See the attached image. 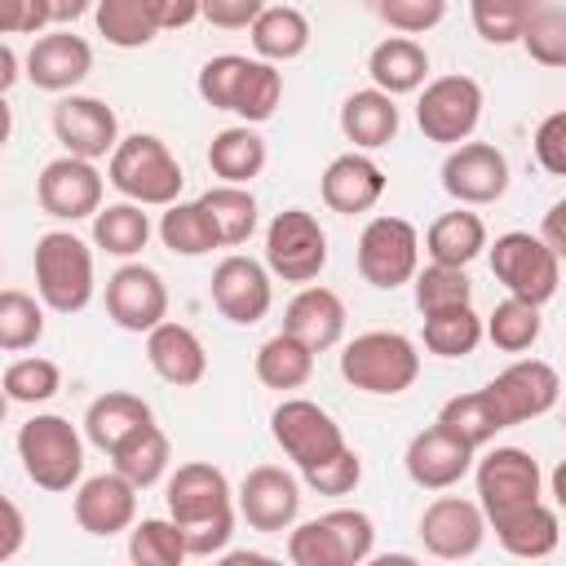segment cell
Wrapping results in <instances>:
<instances>
[{"mask_svg": "<svg viewBox=\"0 0 566 566\" xmlns=\"http://www.w3.org/2000/svg\"><path fill=\"white\" fill-rule=\"evenodd\" d=\"M517 44L531 53V62L539 66H566V13L557 4H535V13L526 18Z\"/></svg>", "mask_w": 566, "mask_h": 566, "instance_id": "c3c4849f", "label": "cell"}, {"mask_svg": "<svg viewBox=\"0 0 566 566\" xmlns=\"http://www.w3.org/2000/svg\"><path fill=\"white\" fill-rule=\"evenodd\" d=\"M265 159H270V150H265V137L256 133V124L221 128L208 142V168H212V177H221L230 186H248L252 177H261Z\"/></svg>", "mask_w": 566, "mask_h": 566, "instance_id": "1f68e13d", "label": "cell"}, {"mask_svg": "<svg viewBox=\"0 0 566 566\" xmlns=\"http://www.w3.org/2000/svg\"><path fill=\"white\" fill-rule=\"evenodd\" d=\"M367 75H371V88H380L389 97L416 93L429 80V53L411 35H389L367 53Z\"/></svg>", "mask_w": 566, "mask_h": 566, "instance_id": "83f0119b", "label": "cell"}, {"mask_svg": "<svg viewBox=\"0 0 566 566\" xmlns=\"http://www.w3.org/2000/svg\"><path fill=\"white\" fill-rule=\"evenodd\" d=\"M416 124L438 146H460L482 124V84L473 75H433L416 88Z\"/></svg>", "mask_w": 566, "mask_h": 566, "instance_id": "ba28073f", "label": "cell"}, {"mask_svg": "<svg viewBox=\"0 0 566 566\" xmlns=\"http://www.w3.org/2000/svg\"><path fill=\"white\" fill-rule=\"evenodd\" d=\"M53 137L62 142L66 155L80 159H106L119 142V115L88 93H62L53 106Z\"/></svg>", "mask_w": 566, "mask_h": 566, "instance_id": "d6986e66", "label": "cell"}, {"mask_svg": "<svg viewBox=\"0 0 566 566\" xmlns=\"http://www.w3.org/2000/svg\"><path fill=\"white\" fill-rule=\"evenodd\" d=\"M283 102V75L274 62H261V57H248V71L239 80V93H234V106L230 115H239L243 124H265Z\"/></svg>", "mask_w": 566, "mask_h": 566, "instance_id": "ee69618b", "label": "cell"}, {"mask_svg": "<svg viewBox=\"0 0 566 566\" xmlns=\"http://www.w3.org/2000/svg\"><path fill=\"white\" fill-rule=\"evenodd\" d=\"M155 234H159V243H164L172 256H208L212 248H221V243H217V230H212V221H208V212L199 208V199H190V203H186V199H172V203L164 208Z\"/></svg>", "mask_w": 566, "mask_h": 566, "instance_id": "f35d334b", "label": "cell"}, {"mask_svg": "<svg viewBox=\"0 0 566 566\" xmlns=\"http://www.w3.org/2000/svg\"><path fill=\"white\" fill-rule=\"evenodd\" d=\"M424 252L438 265H469L486 252V221L460 203L424 230Z\"/></svg>", "mask_w": 566, "mask_h": 566, "instance_id": "836d02e7", "label": "cell"}, {"mask_svg": "<svg viewBox=\"0 0 566 566\" xmlns=\"http://www.w3.org/2000/svg\"><path fill=\"white\" fill-rule=\"evenodd\" d=\"M539 0H469V22L486 44H517Z\"/></svg>", "mask_w": 566, "mask_h": 566, "instance_id": "681fc988", "label": "cell"}, {"mask_svg": "<svg viewBox=\"0 0 566 566\" xmlns=\"http://www.w3.org/2000/svg\"><path fill=\"white\" fill-rule=\"evenodd\" d=\"M208 292H212V305L221 310V318H230L239 327L261 323L274 305V283H270L265 261H252L243 252H230L217 261Z\"/></svg>", "mask_w": 566, "mask_h": 566, "instance_id": "2e32d148", "label": "cell"}, {"mask_svg": "<svg viewBox=\"0 0 566 566\" xmlns=\"http://www.w3.org/2000/svg\"><path fill=\"white\" fill-rule=\"evenodd\" d=\"M35 292L53 314H80L93 301V248L71 230H49L35 239Z\"/></svg>", "mask_w": 566, "mask_h": 566, "instance_id": "277c9868", "label": "cell"}, {"mask_svg": "<svg viewBox=\"0 0 566 566\" xmlns=\"http://www.w3.org/2000/svg\"><path fill=\"white\" fill-rule=\"evenodd\" d=\"M438 424H447V429H451L455 438H464L473 451H482L486 442H495V433L509 429L486 389H469V394L447 398L442 411H438Z\"/></svg>", "mask_w": 566, "mask_h": 566, "instance_id": "ab89813d", "label": "cell"}, {"mask_svg": "<svg viewBox=\"0 0 566 566\" xmlns=\"http://www.w3.org/2000/svg\"><path fill=\"white\" fill-rule=\"evenodd\" d=\"M442 190L464 208H486L509 190V155L491 142H460L442 159Z\"/></svg>", "mask_w": 566, "mask_h": 566, "instance_id": "4fadbf2b", "label": "cell"}, {"mask_svg": "<svg viewBox=\"0 0 566 566\" xmlns=\"http://www.w3.org/2000/svg\"><path fill=\"white\" fill-rule=\"evenodd\" d=\"M261 9L265 0H199V18L221 31H243Z\"/></svg>", "mask_w": 566, "mask_h": 566, "instance_id": "9f6ffc18", "label": "cell"}, {"mask_svg": "<svg viewBox=\"0 0 566 566\" xmlns=\"http://www.w3.org/2000/svg\"><path fill=\"white\" fill-rule=\"evenodd\" d=\"M376 18L398 35H424L447 18V0H371Z\"/></svg>", "mask_w": 566, "mask_h": 566, "instance_id": "f5cc1de1", "label": "cell"}, {"mask_svg": "<svg viewBox=\"0 0 566 566\" xmlns=\"http://www.w3.org/2000/svg\"><path fill=\"white\" fill-rule=\"evenodd\" d=\"M314 349L310 345H301L296 336H287V332H274L270 340H261V349H256V358H252V371H256V380L265 385V389H279V394H287V389H301L310 376H314Z\"/></svg>", "mask_w": 566, "mask_h": 566, "instance_id": "8d00e7d4", "label": "cell"}, {"mask_svg": "<svg viewBox=\"0 0 566 566\" xmlns=\"http://www.w3.org/2000/svg\"><path fill=\"white\" fill-rule=\"evenodd\" d=\"M155 18L159 31H181L199 18V0H155Z\"/></svg>", "mask_w": 566, "mask_h": 566, "instance_id": "680465c9", "label": "cell"}, {"mask_svg": "<svg viewBox=\"0 0 566 566\" xmlns=\"http://www.w3.org/2000/svg\"><path fill=\"white\" fill-rule=\"evenodd\" d=\"M164 500H168V517H172L177 526H195V522L234 513L230 478H226L217 464H208V460L177 464V473L168 478Z\"/></svg>", "mask_w": 566, "mask_h": 566, "instance_id": "7402d4cb", "label": "cell"}, {"mask_svg": "<svg viewBox=\"0 0 566 566\" xmlns=\"http://www.w3.org/2000/svg\"><path fill=\"white\" fill-rule=\"evenodd\" d=\"M106 314L119 332H137V336H146L155 323H164L168 318V287H164L159 270H150L142 261H124L106 279Z\"/></svg>", "mask_w": 566, "mask_h": 566, "instance_id": "ac0fdd59", "label": "cell"}, {"mask_svg": "<svg viewBox=\"0 0 566 566\" xmlns=\"http://www.w3.org/2000/svg\"><path fill=\"white\" fill-rule=\"evenodd\" d=\"M482 389L491 394L495 411H500L504 424L513 429V424L539 420V416H548V411L557 407V398H562V376H557V367L544 363V358H517V363H509V367H504L491 385H482Z\"/></svg>", "mask_w": 566, "mask_h": 566, "instance_id": "5bb4252c", "label": "cell"}, {"mask_svg": "<svg viewBox=\"0 0 566 566\" xmlns=\"http://www.w3.org/2000/svg\"><path fill=\"white\" fill-rule=\"evenodd\" d=\"M411 287H416V310L420 314H433V310L469 305L473 301V283H469L464 265H438V261H429L424 270L411 274Z\"/></svg>", "mask_w": 566, "mask_h": 566, "instance_id": "7dc6e473", "label": "cell"}, {"mask_svg": "<svg viewBox=\"0 0 566 566\" xmlns=\"http://www.w3.org/2000/svg\"><path fill=\"white\" fill-rule=\"evenodd\" d=\"M398 102L380 88H354L340 102V133L345 142H354V150H380L398 137Z\"/></svg>", "mask_w": 566, "mask_h": 566, "instance_id": "4316f807", "label": "cell"}, {"mask_svg": "<svg viewBox=\"0 0 566 566\" xmlns=\"http://www.w3.org/2000/svg\"><path fill=\"white\" fill-rule=\"evenodd\" d=\"M340 376L358 394L394 398V394H407L416 385V376H420V349H416L411 336L376 327V332H363V336L345 340V349H340Z\"/></svg>", "mask_w": 566, "mask_h": 566, "instance_id": "7a4b0ae2", "label": "cell"}, {"mask_svg": "<svg viewBox=\"0 0 566 566\" xmlns=\"http://www.w3.org/2000/svg\"><path fill=\"white\" fill-rule=\"evenodd\" d=\"M318 195L332 212L340 217H358V212H371L385 195V168L367 155V150H345L336 155L323 177H318Z\"/></svg>", "mask_w": 566, "mask_h": 566, "instance_id": "cb8c5ba5", "label": "cell"}, {"mask_svg": "<svg viewBox=\"0 0 566 566\" xmlns=\"http://www.w3.org/2000/svg\"><path fill=\"white\" fill-rule=\"evenodd\" d=\"M248 71V53H217L199 66V97L212 106V111H230L234 106V93H239V80Z\"/></svg>", "mask_w": 566, "mask_h": 566, "instance_id": "f907efd6", "label": "cell"}, {"mask_svg": "<svg viewBox=\"0 0 566 566\" xmlns=\"http://www.w3.org/2000/svg\"><path fill=\"white\" fill-rule=\"evenodd\" d=\"M473 482H478V509L486 526L522 513L526 504L544 500V473L539 460L522 447H491L482 460L473 455Z\"/></svg>", "mask_w": 566, "mask_h": 566, "instance_id": "8992f818", "label": "cell"}, {"mask_svg": "<svg viewBox=\"0 0 566 566\" xmlns=\"http://www.w3.org/2000/svg\"><path fill=\"white\" fill-rule=\"evenodd\" d=\"M544 332V318H539V305L531 301H517V296H504L486 318H482V336L504 349V354H526Z\"/></svg>", "mask_w": 566, "mask_h": 566, "instance_id": "b9f144b4", "label": "cell"}, {"mask_svg": "<svg viewBox=\"0 0 566 566\" xmlns=\"http://www.w3.org/2000/svg\"><path fill=\"white\" fill-rule=\"evenodd\" d=\"M345 323H349L345 301H340L332 287H323V283H305V287L287 301V310H283V332L296 336L301 345H310L314 354L340 345Z\"/></svg>", "mask_w": 566, "mask_h": 566, "instance_id": "d4e9b609", "label": "cell"}, {"mask_svg": "<svg viewBox=\"0 0 566 566\" xmlns=\"http://www.w3.org/2000/svg\"><path fill=\"white\" fill-rule=\"evenodd\" d=\"M199 208L208 212V221H212L221 248H243V243L256 234L261 208H256V195H252L248 186L217 181V186H208V190L199 195Z\"/></svg>", "mask_w": 566, "mask_h": 566, "instance_id": "d6a6232c", "label": "cell"}, {"mask_svg": "<svg viewBox=\"0 0 566 566\" xmlns=\"http://www.w3.org/2000/svg\"><path fill=\"white\" fill-rule=\"evenodd\" d=\"M102 195L106 177L97 172L93 159L80 155H57L35 177V199L53 221H88L102 208Z\"/></svg>", "mask_w": 566, "mask_h": 566, "instance_id": "7c38bea8", "label": "cell"}, {"mask_svg": "<svg viewBox=\"0 0 566 566\" xmlns=\"http://www.w3.org/2000/svg\"><path fill=\"white\" fill-rule=\"evenodd\" d=\"M146 420H155L146 398H137V394H128V389H106V394H97V398L88 402V411H84V438H88L97 451H111L119 438H128V433H133L137 424H146Z\"/></svg>", "mask_w": 566, "mask_h": 566, "instance_id": "e575fe53", "label": "cell"}, {"mask_svg": "<svg viewBox=\"0 0 566 566\" xmlns=\"http://www.w3.org/2000/svg\"><path fill=\"white\" fill-rule=\"evenodd\" d=\"M146 363L164 385H177V389H190L208 376L203 340L186 323H172V318H164L146 332Z\"/></svg>", "mask_w": 566, "mask_h": 566, "instance_id": "484cf974", "label": "cell"}, {"mask_svg": "<svg viewBox=\"0 0 566 566\" xmlns=\"http://www.w3.org/2000/svg\"><path fill=\"white\" fill-rule=\"evenodd\" d=\"M473 447L464 438H455L447 424H429L420 433H411L407 451H402V469L420 491H451L460 478H469L473 469Z\"/></svg>", "mask_w": 566, "mask_h": 566, "instance_id": "ffe728a7", "label": "cell"}, {"mask_svg": "<svg viewBox=\"0 0 566 566\" xmlns=\"http://www.w3.org/2000/svg\"><path fill=\"white\" fill-rule=\"evenodd\" d=\"M88 71H93V49L84 35L66 27L40 31L22 57V75L44 93H75V84H84Z\"/></svg>", "mask_w": 566, "mask_h": 566, "instance_id": "44dd1931", "label": "cell"}, {"mask_svg": "<svg viewBox=\"0 0 566 566\" xmlns=\"http://www.w3.org/2000/svg\"><path fill=\"white\" fill-rule=\"evenodd\" d=\"M531 150H535V164L548 177H566V111H553V115L539 119Z\"/></svg>", "mask_w": 566, "mask_h": 566, "instance_id": "db71d44e", "label": "cell"}, {"mask_svg": "<svg viewBox=\"0 0 566 566\" xmlns=\"http://www.w3.org/2000/svg\"><path fill=\"white\" fill-rule=\"evenodd\" d=\"M18 460L40 491H71L84 478V438L66 416L40 411L18 429Z\"/></svg>", "mask_w": 566, "mask_h": 566, "instance_id": "5b68a950", "label": "cell"}, {"mask_svg": "<svg viewBox=\"0 0 566 566\" xmlns=\"http://www.w3.org/2000/svg\"><path fill=\"white\" fill-rule=\"evenodd\" d=\"M270 433H274L279 451H283L301 473L345 447L340 424H336L318 402H310V398H283V402L270 411Z\"/></svg>", "mask_w": 566, "mask_h": 566, "instance_id": "8fae6325", "label": "cell"}, {"mask_svg": "<svg viewBox=\"0 0 566 566\" xmlns=\"http://www.w3.org/2000/svg\"><path fill=\"white\" fill-rule=\"evenodd\" d=\"M106 181L124 199H133L142 208H168L172 199H181L186 172H181V164H177V155L168 150L164 137H155V133H128L106 155Z\"/></svg>", "mask_w": 566, "mask_h": 566, "instance_id": "6da1fadb", "label": "cell"}, {"mask_svg": "<svg viewBox=\"0 0 566 566\" xmlns=\"http://www.w3.org/2000/svg\"><path fill=\"white\" fill-rule=\"evenodd\" d=\"M0 279H4V265H0Z\"/></svg>", "mask_w": 566, "mask_h": 566, "instance_id": "03108f58", "label": "cell"}, {"mask_svg": "<svg viewBox=\"0 0 566 566\" xmlns=\"http://www.w3.org/2000/svg\"><path fill=\"white\" fill-rule=\"evenodd\" d=\"M9 133H13V111H9V102H4V93H0V146L9 142Z\"/></svg>", "mask_w": 566, "mask_h": 566, "instance_id": "be15d7a7", "label": "cell"}, {"mask_svg": "<svg viewBox=\"0 0 566 566\" xmlns=\"http://www.w3.org/2000/svg\"><path fill=\"white\" fill-rule=\"evenodd\" d=\"M0 389L9 402H22V407H40L49 402L57 389H62V367L53 358H40V354H22L4 367L0 376Z\"/></svg>", "mask_w": 566, "mask_h": 566, "instance_id": "f6af8a7d", "label": "cell"}, {"mask_svg": "<svg viewBox=\"0 0 566 566\" xmlns=\"http://www.w3.org/2000/svg\"><path fill=\"white\" fill-rule=\"evenodd\" d=\"M486 531H495V539H500V548H504L509 557L539 562V557H548V553L557 548V539H562V517H557L553 504L535 500V504H526L522 513H513V517H504V522H495V526H486Z\"/></svg>", "mask_w": 566, "mask_h": 566, "instance_id": "4dcf8cb0", "label": "cell"}, {"mask_svg": "<svg viewBox=\"0 0 566 566\" xmlns=\"http://www.w3.org/2000/svg\"><path fill=\"white\" fill-rule=\"evenodd\" d=\"M358 274L380 287V292H394L402 283H411V274L420 270V234L407 217H371L358 234Z\"/></svg>", "mask_w": 566, "mask_h": 566, "instance_id": "30bf717a", "label": "cell"}, {"mask_svg": "<svg viewBox=\"0 0 566 566\" xmlns=\"http://www.w3.org/2000/svg\"><path fill=\"white\" fill-rule=\"evenodd\" d=\"M248 35H252V53L261 57V62H292V57H301L305 49H310V40H314V27H310V18L301 13V9H292V4H265L252 22H248Z\"/></svg>", "mask_w": 566, "mask_h": 566, "instance_id": "f1b7e54d", "label": "cell"}, {"mask_svg": "<svg viewBox=\"0 0 566 566\" xmlns=\"http://www.w3.org/2000/svg\"><path fill=\"white\" fill-rule=\"evenodd\" d=\"M234 513L261 535H283L301 517V482L279 464H256L234 491Z\"/></svg>", "mask_w": 566, "mask_h": 566, "instance_id": "9a60e30c", "label": "cell"}, {"mask_svg": "<svg viewBox=\"0 0 566 566\" xmlns=\"http://www.w3.org/2000/svg\"><path fill=\"white\" fill-rule=\"evenodd\" d=\"M150 234H155V226L142 212V203H133V199H119V203H106L93 212V248H102L106 256L133 261L150 243Z\"/></svg>", "mask_w": 566, "mask_h": 566, "instance_id": "d590c367", "label": "cell"}, {"mask_svg": "<svg viewBox=\"0 0 566 566\" xmlns=\"http://www.w3.org/2000/svg\"><path fill=\"white\" fill-rule=\"evenodd\" d=\"M478 345H482V318L473 314V301L424 314V349L429 354H438V358H464Z\"/></svg>", "mask_w": 566, "mask_h": 566, "instance_id": "60d3db41", "label": "cell"}, {"mask_svg": "<svg viewBox=\"0 0 566 566\" xmlns=\"http://www.w3.org/2000/svg\"><path fill=\"white\" fill-rule=\"evenodd\" d=\"M301 478H305V486H310V491H318V495H349V491L363 482V455L345 442L336 455L318 460V464H314V469H305Z\"/></svg>", "mask_w": 566, "mask_h": 566, "instance_id": "816d5d0a", "label": "cell"}, {"mask_svg": "<svg viewBox=\"0 0 566 566\" xmlns=\"http://www.w3.org/2000/svg\"><path fill=\"white\" fill-rule=\"evenodd\" d=\"M420 544L429 557H442V562H464L482 548L486 539V517L478 509V500H464V495H438L424 504L420 513Z\"/></svg>", "mask_w": 566, "mask_h": 566, "instance_id": "e0dca14e", "label": "cell"}, {"mask_svg": "<svg viewBox=\"0 0 566 566\" xmlns=\"http://www.w3.org/2000/svg\"><path fill=\"white\" fill-rule=\"evenodd\" d=\"M128 557L137 566H181L186 539L172 517H142L128 526Z\"/></svg>", "mask_w": 566, "mask_h": 566, "instance_id": "bcb514c9", "label": "cell"}, {"mask_svg": "<svg viewBox=\"0 0 566 566\" xmlns=\"http://www.w3.org/2000/svg\"><path fill=\"white\" fill-rule=\"evenodd\" d=\"M327 265V230L305 208H283L265 226V270L283 283H314Z\"/></svg>", "mask_w": 566, "mask_h": 566, "instance_id": "9c48e42d", "label": "cell"}, {"mask_svg": "<svg viewBox=\"0 0 566 566\" xmlns=\"http://www.w3.org/2000/svg\"><path fill=\"white\" fill-rule=\"evenodd\" d=\"M93 4L97 0H49V18H53V27H71L84 13H93Z\"/></svg>", "mask_w": 566, "mask_h": 566, "instance_id": "91938a15", "label": "cell"}, {"mask_svg": "<svg viewBox=\"0 0 566 566\" xmlns=\"http://www.w3.org/2000/svg\"><path fill=\"white\" fill-rule=\"evenodd\" d=\"M22 544H27V517L9 495H0V562L18 557Z\"/></svg>", "mask_w": 566, "mask_h": 566, "instance_id": "6f0895ef", "label": "cell"}, {"mask_svg": "<svg viewBox=\"0 0 566 566\" xmlns=\"http://www.w3.org/2000/svg\"><path fill=\"white\" fill-rule=\"evenodd\" d=\"M71 513H75L80 531H88L97 539H111V535H119V531H128L137 522V486L128 478H119L115 469L80 478Z\"/></svg>", "mask_w": 566, "mask_h": 566, "instance_id": "603a6c76", "label": "cell"}, {"mask_svg": "<svg viewBox=\"0 0 566 566\" xmlns=\"http://www.w3.org/2000/svg\"><path fill=\"white\" fill-rule=\"evenodd\" d=\"M18 75H22V57L0 40V93H9L18 84Z\"/></svg>", "mask_w": 566, "mask_h": 566, "instance_id": "6125c7cd", "label": "cell"}, {"mask_svg": "<svg viewBox=\"0 0 566 566\" xmlns=\"http://www.w3.org/2000/svg\"><path fill=\"white\" fill-rule=\"evenodd\" d=\"M562 212H566V203H553L548 208V217H544V230H539V239L562 256L566 252V239H562Z\"/></svg>", "mask_w": 566, "mask_h": 566, "instance_id": "94428289", "label": "cell"}, {"mask_svg": "<svg viewBox=\"0 0 566 566\" xmlns=\"http://www.w3.org/2000/svg\"><path fill=\"white\" fill-rule=\"evenodd\" d=\"M44 336V305L22 287H0V354H27Z\"/></svg>", "mask_w": 566, "mask_h": 566, "instance_id": "7bdbcfd3", "label": "cell"}, {"mask_svg": "<svg viewBox=\"0 0 566 566\" xmlns=\"http://www.w3.org/2000/svg\"><path fill=\"white\" fill-rule=\"evenodd\" d=\"M49 27V0H0V35H40Z\"/></svg>", "mask_w": 566, "mask_h": 566, "instance_id": "11a10c76", "label": "cell"}, {"mask_svg": "<svg viewBox=\"0 0 566 566\" xmlns=\"http://www.w3.org/2000/svg\"><path fill=\"white\" fill-rule=\"evenodd\" d=\"M376 526L363 509H332L310 522L287 526V562L292 566H363L371 562Z\"/></svg>", "mask_w": 566, "mask_h": 566, "instance_id": "3957f363", "label": "cell"}, {"mask_svg": "<svg viewBox=\"0 0 566 566\" xmlns=\"http://www.w3.org/2000/svg\"><path fill=\"white\" fill-rule=\"evenodd\" d=\"M93 22H97V35L115 49H146L159 35L155 0H97Z\"/></svg>", "mask_w": 566, "mask_h": 566, "instance_id": "74e56055", "label": "cell"}, {"mask_svg": "<svg viewBox=\"0 0 566 566\" xmlns=\"http://www.w3.org/2000/svg\"><path fill=\"white\" fill-rule=\"evenodd\" d=\"M491 248V274L495 283H504L509 296L531 301V305H548L557 296L562 283V256L531 230H509L500 234Z\"/></svg>", "mask_w": 566, "mask_h": 566, "instance_id": "52a82bcc", "label": "cell"}, {"mask_svg": "<svg viewBox=\"0 0 566 566\" xmlns=\"http://www.w3.org/2000/svg\"><path fill=\"white\" fill-rule=\"evenodd\" d=\"M4 411H9V398H4V389H0V424H4Z\"/></svg>", "mask_w": 566, "mask_h": 566, "instance_id": "e7e4bbea", "label": "cell"}, {"mask_svg": "<svg viewBox=\"0 0 566 566\" xmlns=\"http://www.w3.org/2000/svg\"><path fill=\"white\" fill-rule=\"evenodd\" d=\"M106 455H111V469H115L119 478H128L137 491H146V486H155V482L168 473L172 447H168V433H164L155 420H146V424H137L128 438H119Z\"/></svg>", "mask_w": 566, "mask_h": 566, "instance_id": "f546056e", "label": "cell"}]
</instances>
